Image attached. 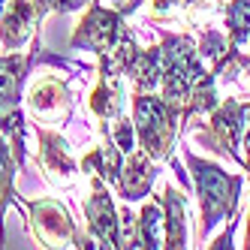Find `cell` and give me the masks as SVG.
Instances as JSON below:
<instances>
[{"mask_svg": "<svg viewBox=\"0 0 250 250\" xmlns=\"http://www.w3.org/2000/svg\"><path fill=\"white\" fill-rule=\"evenodd\" d=\"M130 247L136 250H151V247H163V205L157 199L145 202L142 211L136 214V229H133V241Z\"/></svg>", "mask_w": 250, "mask_h": 250, "instance_id": "obj_18", "label": "cell"}, {"mask_svg": "<svg viewBox=\"0 0 250 250\" xmlns=\"http://www.w3.org/2000/svg\"><path fill=\"white\" fill-rule=\"evenodd\" d=\"M235 223H238V217H232L229 226H226V235H220L214 244H205V247H232V229H235Z\"/></svg>", "mask_w": 250, "mask_h": 250, "instance_id": "obj_22", "label": "cell"}, {"mask_svg": "<svg viewBox=\"0 0 250 250\" xmlns=\"http://www.w3.org/2000/svg\"><path fill=\"white\" fill-rule=\"evenodd\" d=\"M133 124L139 148H145L157 163H169L181 139V112L169 105L160 91H133Z\"/></svg>", "mask_w": 250, "mask_h": 250, "instance_id": "obj_5", "label": "cell"}, {"mask_svg": "<svg viewBox=\"0 0 250 250\" xmlns=\"http://www.w3.org/2000/svg\"><path fill=\"white\" fill-rule=\"evenodd\" d=\"M247 121H250V100L223 97L205 118H199L193 142L202 145V148H208V151H214L217 157L232 160L238 169H244L241 142H244Z\"/></svg>", "mask_w": 250, "mask_h": 250, "instance_id": "obj_6", "label": "cell"}, {"mask_svg": "<svg viewBox=\"0 0 250 250\" xmlns=\"http://www.w3.org/2000/svg\"><path fill=\"white\" fill-rule=\"evenodd\" d=\"M45 0H0V42L6 51H21L33 37H40L45 19Z\"/></svg>", "mask_w": 250, "mask_h": 250, "instance_id": "obj_11", "label": "cell"}, {"mask_svg": "<svg viewBox=\"0 0 250 250\" xmlns=\"http://www.w3.org/2000/svg\"><path fill=\"white\" fill-rule=\"evenodd\" d=\"M19 160L12 154V145L6 142V136L0 133V247L6 244V211L9 205L24 208V199L15 193V175H19Z\"/></svg>", "mask_w": 250, "mask_h": 250, "instance_id": "obj_17", "label": "cell"}, {"mask_svg": "<svg viewBox=\"0 0 250 250\" xmlns=\"http://www.w3.org/2000/svg\"><path fill=\"white\" fill-rule=\"evenodd\" d=\"M244 175L250 178V121H247V130H244Z\"/></svg>", "mask_w": 250, "mask_h": 250, "instance_id": "obj_23", "label": "cell"}, {"mask_svg": "<svg viewBox=\"0 0 250 250\" xmlns=\"http://www.w3.org/2000/svg\"><path fill=\"white\" fill-rule=\"evenodd\" d=\"M91 0H48V6H51V12H79V9H84Z\"/></svg>", "mask_w": 250, "mask_h": 250, "instance_id": "obj_20", "label": "cell"}, {"mask_svg": "<svg viewBox=\"0 0 250 250\" xmlns=\"http://www.w3.org/2000/svg\"><path fill=\"white\" fill-rule=\"evenodd\" d=\"M220 15H223L229 45L247 48L250 45V0H223Z\"/></svg>", "mask_w": 250, "mask_h": 250, "instance_id": "obj_19", "label": "cell"}, {"mask_svg": "<svg viewBox=\"0 0 250 250\" xmlns=\"http://www.w3.org/2000/svg\"><path fill=\"white\" fill-rule=\"evenodd\" d=\"M24 105L30 118L37 124H51V127H63L76 115V94H73V79L63 76H40L27 84L24 91Z\"/></svg>", "mask_w": 250, "mask_h": 250, "instance_id": "obj_8", "label": "cell"}, {"mask_svg": "<svg viewBox=\"0 0 250 250\" xmlns=\"http://www.w3.org/2000/svg\"><path fill=\"white\" fill-rule=\"evenodd\" d=\"M124 76H127L133 91H160V82H163V48H160V42L139 48Z\"/></svg>", "mask_w": 250, "mask_h": 250, "instance_id": "obj_16", "label": "cell"}, {"mask_svg": "<svg viewBox=\"0 0 250 250\" xmlns=\"http://www.w3.org/2000/svg\"><path fill=\"white\" fill-rule=\"evenodd\" d=\"M244 247L250 250V214H247V226H244Z\"/></svg>", "mask_w": 250, "mask_h": 250, "instance_id": "obj_25", "label": "cell"}, {"mask_svg": "<svg viewBox=\"0 0 250 250\" xmlns=\"http://www.w3.org/2000/svg\"><path fill=\"white\" fill-rule=\"evenodd\" d=\"M208 0H148V15L151 21L157 24H187V27H196L202 30L208 21H205V9Z\"/></svg>", "mask_w": 250, "mask_h": 250, "instance_id": "obj_15", "label": "cell"}, {"mask_svg": "<svg viewBox=\"0 0 250 250\" xmlns=\"http://www.w3.org/2000/svg\"><path fill=\"white\" fill-rule=\"evenodd\" d=\"M87 196L82 199V214H84V229L91 247H121V217L115 208V196L109 184L97 172H87Z\"/></svg>", "mask_w": 250, "mask_h": 250, "instance_id": "obj_10", "label": "cell"}, {"mask_svg": "<svg viewBox=\"0 0 250 250\" xmlns=\"http://www.w3.org/2000/svg\"><path fill=\"white\" fill-rule=\"evenodd\" d=\"M157 202L163 205V247H169V250H184V247H190L184 187L175 190L172 184H163V196H157Z\"/></svg>", "mask_w": 250, "mask_h": 250, "instance_id": "obj_13", "label": "cell"}, {"mask_svg": "<svg viewBox=\"0 0 250 250\" xmlns=\"http://www.w3.org/2000/svg\"><path fill=\"white\" fill-rule=\"evenodd\" d=\"M33 133H37V142H40L37 166L48 178V184L63 193H73L84 172H82V160L76 157L69 139L61 136L58 130H48L45 124H33Z\"/></svg>", "mask_w": 250, "mask_h": 250, "instance_id": "obj_9", "label": "cell"}, {"mask_svg": "<svg viewBox=\"0 0 250 250\" xmlns=\"http://www.w3.org/2000/svg\"><path fill=\"white\" fill-rule=\"evenodd\" d=\"M238 94L250 97V61H247V66H244V76H241V91H238Z\"/></svg>", "mask_w": 250, "mask_h": 250, "instance_id": "obj_24", "label": "cell"}, {"mask_svg": "<svg viewBox=\"0 0 250 250\" xmlns=\"http://www.w3.org/2000/svg\"><path fill=\"white\" fill-rule=\"evenodd\" d=\"M69 45L94 51L100 58L97 73L103 76H124L133 55L142 48L136 42V33L127 27V15H121L118 9H112L109 3H100V0H91L84 6L79 27L69 37Z\"/></svg>", "mask_w": 250, "mask_h": 250, "instance_id": "obj_3", "label": "cell"}, {"mask_svg": "<svg viewBox=\"0 0 250 250\" xmlns=\"http://www.w3.org/2000/svg\"><path fill=\"white\" fill-rule=\"evenodd\" d=\"M160 169L157 166V160L145 151V148H136L127 154V160H124V166H121V175H118V181H115V190L124 202H142L145 196H151L154 190V181L160 178Z\"/></svg>", "mask_w": 250, "mask_h": 250, "instance_id": "obj_12", "label": "cell"}, {"mask_svg": "<svg viewBox=\"0 0 250 250\" xmlns=\"http://www.w3.org/2000/svg\"><path fill=\"white\" fill-rule=\"evenodd\" d=\"M40 63L58 66L63 73H73V76H82V73H91L94 69L82 61L58 58V55H51V51H45L40 45V37L33 40L30 51H6V55L0 58V133L9 139L12 154H15L21 169L27 166V124H24L21 105H24L27 79Z\"/></svg>", "mask_w": 250, "mask_h": 250, "instance_id": "obj_2", "label": "cell"}, {"mask_svg": "<svg viewBox=\"0 0 250 250\" xmlns=\"http://www.w3.org/2000/svg\"><path fill=\"white\" fill-rule=\"evenodd\" d=\"M24 217H27L30 235L40 241V247H91L87 232L76 226L69 208L61 199H55V196L27 199Z\"/></svg>", "mask_w": 250, "mask_h": 250, "instance_id": "obj_7", "label": "cell"}, {"mask_svg": "<svg viewBox=\"0 0 250 250\" xmlns=\"http://www.w3.org/2000/svg\"><path fill=\"white\" fill-rule=\"evenodd\" d=\"M45 3H48V0H45ZM48 9H51V6H48Z\"/></svg>", "mask_w": 250, "mask_h": 250, "instance_id": "obj_26", "label": "cell"}, {"mask_svg": "<svg viewBox=\"0 0 250 250\" xmlns=\"http://www.w3.org/2000/svg\"><path fill=\"white\" fill-rule=\"evenodd\" d=\"M105 3H109L112 9H118L121 15H127V19H130V15H133L142 3H145V0H105Z\"/></svg>", "mask_w": 250, "mask_h": 250, "instance_id": "obj_21", "label": "cell"}, {"mask_svg": "<svg viewBox=\"0 0 250 250\" xmlns=\"http://www.w3.org/2000/svg\"><path fill=\"white\" fill-rule=\"evenodd\" d=\"M163 48V82H160V97L181 112V133L190 130L193 121L205 118L220 97L217 76L205 66V58L199 55V42L193 33H175L169 27H154Z\"/></svg>", "mask_w": 250, "mask_h": 250, "instance_id": "obj_1", "label": "cell"}, {"mask_svg": "<svg viewBox=\"0 0 250 250\" xmlns=\"http://www.w3.org/2000/svg\"><path fill=\"white\" fill-rule=\"evenodd\" d=\"M184 163L193 175V190L199 196V226H196V241L199 247L211 238V232L223 220L238 217L241 205V187L247 175L226 172L220 163L199 157L193 148H184Z\"/></svg>", "mask_w": 250, "mask_h": 250, "instance_id": "obj_4", "label": "cell"}, {"mask_svg": "<svg viewBox=\"0 0 250 250\" xmlns=\"http://www.w3.org/2000/svg\"><path fill=\"white\" fill-rule=\"evenodd\" d=\"M127 105V76H103L97 73V87L87 97V112L97 121H115Z\"/></svg>", "mask_w": 250, "mask_h": 250, "instance_id": "obj_14", "label": "cell"}]
</instances>
